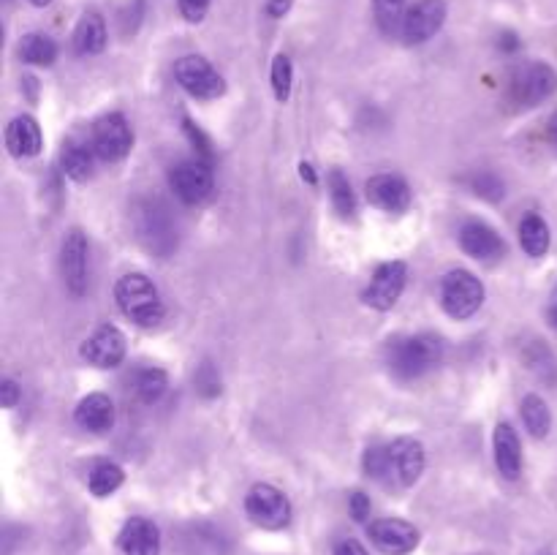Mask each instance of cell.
I'll return each mask as SVG.
<instances>
[{
    "label": "cell",
    "instance_id": "1",
    "mask_svg": "<svg viewBox=\"0 0 557 555\" xmlns=\"http://www.w3.org/2000/svg\"><path fill=\"white\" fill-rule=\"evenodd\" d=\"M443 360V341L435 335H408L394 338L386 346V365L397 379L411 381L424 376Z\"/></svg>",
    "mask_w": 557,
    "mask_h": 555
},
{
    "label": "cell",
    "instance_id": "2",
    "mask_svg": "<svg viewBox=\"0 0 557 555\" xmlns=\"http://www.w3.org/2000/svg\"><path fill=\"white\" fill-rule=\"evenodd\" d=\"M115 297L120 311L139 327H155L164 319V302L153 286V281L142 273L123 275L115 286Z\"/></svg>",
    "mask_w": 557,
    "mask_h": 555
},
{
    "label": "cell",
    "instance_id": "3",
    "mask_svg": "<svg viewBox=\"0 0 557 555\" xmlns=\"http://www.w3.org/2000/svg\"><path fill=\"white\" fill-rule=\"evenodd\" d=\"M136 232L158 256H169L177 248V226L161 202H142L136 207Z\"/></svg>",
    "mask_w": 557,
    "mask_h": 555
},
{
    "label": "cell",
    "instance_id": "4",
    "mask_svg": "<svg viewBox=\"0 0 557 555\" xmlns=\"http://www.w3.org/2000/svg\"><path fill=\"white\" fill-rule=\"evenodd\" d=\"M441 305L452 319H471L484 305V286L468 270H454L441 281Z\"/></svg>",
    "mask_w": 557,
    "mask_h": 555
},
{
    "label": "cell",
    "instance_id": "5",
    "mask_svg": "<svg viewBox=\"0 0 557 555\" xmlns=\"http://www.w3.org/2000/svg\"><path fill=\"white\" fill-rule=\"evenodd\" d=\"M245 512L256 526L269 528V531H278L291 523L289 498L272 485L250 487L248 498H245Z\"/></svg>",
    "mask_w": 557,
    "mask_h": 555
},
{
    "label": "cell",
    "instance_id": "6",
    "mask_svg": "<svg viewBox=\"0 0 557 555\" xmlns=\"http://www.w3.org/2000/svg\"><path fill=\"white\" fill-rule=\"evenodd\" d=\"M174 79L180 82V88L193 98L212 101V98L223 96V77L212 69L210 63L199 55H185L174 63Z\"/></svg>",
    "mask_w": 557,
    "mask_h": 555
},
{
    "label": "cell",
    "instance_id": "7",
    "mask_svg": "<svg viewBox=\"0 0 557 555\" xmlns=\"http://www.w3.org/2000/svg\"><path fill=\"white\" fill-rule=\"evenodd\" d=\"M90 145H93L101 161H120V158H125L131 153V145H134V134H131L128 120L123 115H104L93 126Z\"/></svg>",
    "mask_w": 557,
    "mask_h": 555
},
{
    "label": "cell",
    "instance_id": "8",
    "mask_svg": "<svg viewBox=\"0 0 557 555\" xmlns=\"http://www.w3.org/2000/svg\"><path fill=\"white\" fill-rule=\"evenodd\" d=\"M169 185L185 205H202L204 199L212 196L215 180H212V169L204 161H183L169 172Z\"/></svg>",
    "mask_w": 557,
    "mask_h": 555
},
{
    "label": "cell",
    "instance_id": "9",
    "mask_svg": "<svg viewBox=\"0 0 557 555\" xmlns=\"http://www.w3.org/2000/svg\"><path fill=\"white\" fill-rule=\"evenodd\" d=\"M405 281H408V267L403 262L381 264L373 278H370V286L362 294V300L375 311H389L400 300Z\"/></svg>",
    "mask_w": 557,
    "mask_h": 555
},
{
    "label": "cell",
    "instance_id": "10",
    "mask_svg": "<svg viewBox=\"0 0 557 555\" xmlns=\"http://www.w3.org/2000/svg\"><path fill=\"white\" fill-rule=\"evenodd\" d=\"M557 90V74L547 63H530L511 79V98L522 107H536Z\"/></svg>",
    "mask_w": 557,
    "mask_h": 555
},
{
    "label": "cell",
    "instance_id": "11",
    "mask_svg": "<svg viewBox=\"0 0 557 555\" xmlns=\"http://www.w3.org/2000/svg\"><path fill=\"white\" fill-rule=\"evenodd\" d=\"M446 20V3L443 0H416L411 9L405 11L403 39L405 44H424L443 28Z\"/></svg>",
    "mask_w": 557,
    "mask_h": 555
},
{
    "label": "cell",
    "instance_id": "12",
    "mask_svg": "<svg viewBox=\"0 0 557 555\" xmlns=\"http://www.w3.org/2000/svg\"><path fill=\"white\" fill-rule=\"evenodd\" d=\"M60 273L68 292L82 297L87 292V240L79 229H71L60 248Z\"/></svg>",
    "mask_w": 557,
    "mask_h": 555
},
{
    "label": "cell",
    "instance_id": "13",
    "mask_svg": "<svg viewBox=\"0 0 557 555\" xmlns=\"http://www.w3.org/2000/svg\"><path fill=\"white\" fill-rule=\"evenodd\" d=\"M367 534H370V542L386 555H408L419 545V531L411 523L394 520V517L370 523Z\"/></svg>",
    "mask_w": 557,
    "mask_h": 555
},
{
    "label": "cell",
    "instance_id": "14",
    "mask_svg": "<svg viewBox=\"0 0 557 555\" xmlns=\"http://www.w3.org/2000/svg\"><path fill=\"white\" fill-rule=\"evenodd\" d=\"M82 357L93 368H117L125 357V335L112 324L98 327L85 343H82Z\"/></svg>",
    "mask_w": 557,
    "mask_h": 555
},
{
    "label": "cell",
    "instance_id": "15",
    "mask_svg": "<svg viewBox=\"0 0 557 555\" xmlns=\"http://www.w3.org/2000/svg\"><path fill=\"white\" fill-rule=\"evenodd\" d=\"M367 202L386 213H403L411 205V188L403 177L375 175L367 180Z\"/></svg>",
    "mask_w": 557,
    "mask_h": 555
},
{
    "label": "cell",
    "instance_id": "16",
    "mask_svg": "<svg viewBox=\"0 0 557 555\" xmlns=\"http://www.w3.org/2000/svg\"><path fill=\"white\" fill-rule=\"evenodd\" d=\"M392 458V485L411 487L424 471V447L413 439H397L389 444Z\"/></svg>",
    "mask_w": 557,
    "mask_h": 555
},
{
    "label": "cell",
    "instance_id": "17",
    "mask_svg": "<svg viewBox=\"0 0 557 555\" xmlns=\"http://www.w3.org/2000/svg\"><path fill=\"white\" fill-rule=\"evenodd\" d=\"M117 545L123 555H161V531L147 517H131L117 536Z\"/></svg>",
    "mask_w": 557,
    "mask_h": 555
},
{
    "label": "cell",
    "instance_id": "18",
    "mask_svg": "<svg viewBox=\"0 0 557 555\" xmlns=\"http://www.w3.org/2000/svg\"><path fill=\"white\" fill-rule=\"evenodd\" d=\"M460 245L462 251L473 259H481V262H490V259H500L506 245L498 237V232L492 226L481 224V221H468V224L460 229Z\"/></svg>",
    "mask_w": 557,
    "mask_h": 555
},
{
    "label": "cell",
    "instance_id": "19",
    "mask_svg": "<svg viewBox=\"0 0 557 555\" xmlns=\"http://www.w3.org/2000/svg\"><path fill=\"white\" fill-rule=\"evenodd\" d=\"M115 403L101 395V392H93L87 398L79 400L77 411H74V419H77L79 428L90 430V433H106L115 425Z\"/></svg>",
    "mask_w": 557,
    "mask_h": 555
},
{
    "label": "cell",
    "instance_id": "20",
    "mask_svg": "<svg viewBox=\"0 0 557 555\" xmlns=\"http://www.w3.org/2000/svg\"><path fill=\"white\" fill-rule=\"evenodd\" d=\"M6 147L14 158H33L41 150V128L28 115L14 117L6 128Z\"/></svg>",
    "mask_w": 557,
    "mask_h": 555
},
{
    "label": "cell",
    "instance_id": "21",
    "mask_svg": "<svg viewBox=\"0 0 557 555\" xmlns=\"http://www.w3.org/2000/svg\"><path fill=\"white\" fill-rule=\"evenodd\" d=\"M492 449H495V466L506 479H517L522 471V452H519V439L509 422H500L492 436Z\"/></svg>",
    "mask_w": 557,
    "mask_h": 555
},
{
    "label": "cell",
    "instance_id": "22",
    "mask_svg": "<svg viewBox=\"0 0 557 555\" xmlns=\"http://www.w3.org/2000/svg\"><path fill=\"white\" fill-rule=\"evenodd\" d=\"M106 47V25L104 17L96 11H87L85 17L77 22L74 30V49L77 55H98Z\"/></svg>",
    "mask_w": 557,
    "mask_h": 555
},
{
    "label": "cell",
    "instance_id": "23",
    "mask_svg": "<svg viewBox=\"0 0 557 555\" xmlns=\"http://www.w3.org/2000/svg\"><path fill=\"white\" fill-rule=\"evenodd\" d=\"M96 150L93 145H82V142H68L60 153V164H63V172H66L71 180H87L93 175V164H96Z\"/></svg>",
    "mask_w": 557,
    "mask_h": 555
},
{
    "label": "cell",
    "instance_id": "24",
    "mask_svg": "<svg viewBox=\"0 0 557 555\" xmlns=\"http://www.w3.org/2000/svg\"><path fill=\"white\" fill-rule=\"evenodd\" d=\"M519 243H522V251L533 259L544 256L549 251V226L544 224V218L536 213H530L522 218L519 224Z\"/></svg>",
    "mask_w": 557,
    "mask_h": 555
},
{
    "label": "cell",
    "instance_id": "25",
    "mask_svg": "<svg viewBox=\"0 0 557 555\" xmlns=\"http://www.w3.org/2000/svg\"><path fill=\"white\" fill-rule=\"evenodd\" d=\"M20 55L25 63H30V66H52V63L58 60V44L49 39V36L30 33V36L22 39Z\"/></svg>",
    "mask_w": 557,
    "mask_h": 555
},
{
    "label": "cell",
    "instance_id": "26",
    "mask_svg": "<svg viewBox=\"0 0 557 555\" xmlns=\"http://www.w3.org/2000/svg\"><path fill=\"white\" fill-rule=\"evenodd\" d=\"M522 422L530 430V436H536V439L547 436L549 428H552V414H549V406L544 403V398L528 395L522 400Z\"/></svg>",
    "mask_w": 557,
    "mask_h": 555
},
{
    "label": "cell",
    "instance_id": "27",
    "mask_svg": "<svg viewBox=\"0 0 557 555\" xmlns=\"http://www.w3.org/2000/svg\"><path fill=\"white\" fill-rule=\"evenodd\" d=\"M166 373L161 368H145L136 373V381H134V390L136 395H139V400L142 403H147V406H153V403H158V400L164 398L166 392Z\"/></svg>",
    "mask_w": 557,
    "mask_h": 555
},
{
    "label": "cell",
    "instance_id": "28",
    "mask_svg": "<svg viewBox=\"0 0 557 555\" xmlns=\"http://www.w3.org/2000/svg\"><path fill=\"white\" fill-rule=\"evenodd\" d=\"M525 365H528L533 373H536L538 379L541 381H547V384H555L557 381V362H555V357H552V351L544 346L541 341H533L525 349Z\"/></svg>",
    "mask_w": 557,
    "mask_h": 555
},
{
    "label": "cell",
    "instance_id": "29",
    "mask_svg": "<svg viewBox=\"0 0 557 555\" xmlns=\"http://www.w3.org/2000/svg\"><path fill=\"white\" fill-rule=\"evenodd\" d=\"M329 196H332V205L343 218H351L356 213V196L354 188L348 183V177L340 172V169H332L329 172Z\"/></svg>",
    "mask_w": 557,
    "mask_h": 555
},
{
    "label": "cell",
    "instance_id": "30",
    "mask_svg": "<svg viewBox=\"0 0 557 555\" xmlns=\"http://www.w3.org/2000/svg\"><path fill=\"white\" fill-rule=\"evenodd\" d=\"M87 485H90V493H93V496H112L117 487L123 485V468L115 466V463H98V466L90 471Z\"/></svg>",
    "mask_w": 557,
    "mask_h": 555
},
{
    "label": "cell",
    "instance_id": "31",
    "mask_svg": "<svg viewBox=\"0 0 557 555\" xmlns=\"http://www.w3.org/2000/svg\"><path fill=\"white\" fill-rule=\"evenodd\" d=\"M365 474L375 482H384V485H392V458H389V447H370L365 452Z\"/></svg>",
    "mask_w": 557,
    "mask_h": 555
},
{
    "label": "cell",
    "instance_id": "32",
    "mask_svg": "<svg viewBox=\"0 0 557 555\" xmlns=\"http://www.w3.org/2000/svg\"><path fill=\"white\" fill-rule=\"evenodd\" d=\"M375 20L389 36L403 30L405 0H375Z\"/></svg>",
    "mask_w": 557,
    "mask_h": 555
},
{
    "label": "cell",
    "instance_id": "33",
    "mask_svg": "<svg viewBox=\"0 0 557 555\" xmlns=\"http://www.w3.org/2000/svg\"><path fill=\"white\" fill-rule=\"evenodd\" d=\"M291 82H294V69H291V60L286 55H278L272 60V90L280 104L289 101L291 96Z\"/></svg>",
    "mask_w": 557,
    "mask_h": 555
},
{
    "label": "cell",
    "instance_id": "34",
    "mask_svg": "<svg viewBox=\"0 0 557 555\" xmlns=\"http://www.w3.org/2000/svg\"><path fill=\"white\" fill-rule=\"evenodd\" d=\"M471 188L473 194L484 196V199H490V202H498V199H503V183H500L498 177L490 175V172H481V175H476L471 180Z\"/></svg>",
    "mask_w": 557,
    "mask_h": 555
},
{
    "label": "cell",
    "instance_id": "35",
    "mask_svg": "<svg viewBox=\"0 0 557 555\" xmlns=\"http://www.w3.org/2000/svg\"><path fill=\"white\" fill-rule=\"evenodd\" d=\"M196 387H199L204 398H215L221 392V379H218V373H215L210 362H204L199 373H196Z\"/></svg>",
    "mask_w": 557,
    "mask_h": 555
},
{
    "label": "cell",
    "instance_id": "36",
    "mask_svg": "<svg viewBox=\"0 0 557 555\" xmlns=\"http://www.w3.org/2000/svg\"><path fill=\"white\" fill-rule=\"evenodd\" d=\"M177 6L188 22H202L210 11V0H177Z\"/></svg>",
    "mask_w": 557,
    "mask_h": 555
},
{
    "label": "cell",
    "instance_id": "37",
    "mask_svg": "<svg viewBox=\"0 0 557 555\" xmlns=\"http://www.w3.org/2000/svg\"><path fill=\"white\" fill-rule=\"evenodd\" d=\"M142 14H145V3H142V0H136L134 6H128V9L123 11V17H120L123 33H134V30L139 28V22H142Z\"/></svg>",
    "mask_w": 557,
    "mask_h": 555
},
{
    "label": "cell",
    "instance_id": "38",
    "mask_svg": "<svg viewBox=\"0 0 557 555\" xmlns=\"http://www.w3.org/2000/svg\"><path fill=\"white\" fill-rule=\"evenodd\" d=\"M348 509H351V517H354V520L365 523L367 517H370V498L356 490V493H351V498H348Z\"/></svg>",
    "mask_w": 557,
    "mask_h": 555
},
{
    "label": "cell",
    "instance_id": "39",
    "mask_svg": "<svg viewBox=\"0 0 557 555\" xmlns=\"http://www.w3.org/2000/svg\"><path fill=\"white\" fill-rule=\"evenodd\" d=\"M0 403H3L6 409H14V406L20 403V387L11 379L3 381V387H0Z\"/></svg>",
    "mask_w": 557,
    "mask_h": 555
},
{
    "label": "cell",
    "instance_id": "40",
    "mask_svg": "<svg viewBox=\"0 0 557 555\" xmlns=\"http://www.w3.org/2000/svg\"><path fill=\"white\" fill-rule=\"evenodd\" d=\"M335 555H370V553H367L365 547L359 545V542L348 539V542H340V545L335 547Z\"/></svg>",
    "mask_w": 557,
    "mask_h": 555
},
{
    "label": "cell",
    "instance_id": "41",
    "mask_svg": "<svg viewBox=\"0 0 557 555\" xmlns=\"http://www.w3.org/2000/svg\"><path fill=\"white\" fill-rule=\"evenodd\" d=\"M289 6H291V0H269L267 11L272 14V17H283V14L289 11Z\"/></svg>",
    "mask_w": 557,
    "mask_h": 555
},
{
    "label": "cell",
    "instance_id": "42",
    "mask_svg": "<svg viewBox=\"0 0 557 555\" xmlns=\"http://www.w3.org/2000/svg\"><path fill=\"white\" fill-rule=\"evenodd\" d=\"M547 319H549V324H552V327H555V330H557V286H555V292L549 294Z\"/></svg>",
    "mask_w": 557,
    "mask_h": 555
},
{
    "label": "cell",
    "instance_id": "43",
    "mask_svg": "<svg viewBox=\"0 0 557 555\" xmlns=\"http://www.w3.org/2000/svg\"><path fill=\"white\" fill-rule=\"evenodd\" d=\"M500 44L506 47V52H514V49L519 47V41H517V36H514V33H503V39H500Z\"/></svg>",
    "mask_w": 557,
    "mask_h": 555
},
{
    "label": "cell",
    "instance_id": "44",
    "mask_svg": "<svg viewBox=\"0 0 557 555\" xmlns=\"http://www.w3.org/2000/svg\"><path fill=\"white\" fill-rule=\"evenodd\" d=\"M299 175H302V180H308L310 185H316V175H313V166L310 164H299Z\"/></svg>",
    "mask_w": 557,
    "mask_h": 555
},
{
    "label": "cell",
    "instance_id": "45",
    "mask_svg": "<svg viewBox=\"0 0 557 555\" xmlns=\"http://www.w3.org/2000/svg\"><path fill=\"white\" fill-rule=\"evenodd\" d=\"M549 139H552V142L557 145V115L549 120Z\"/></svg>",
    "mask_w": 557,
    "mask_h": 555
},
{
    "label": "cell",
    "instance_id": "46",
    "mask_svg": "<svg viewBox=\"0 0 557 555\" xmlns=\"http://www.w3.org/2000/svg\"><path fill=\"white\" fill-rule=\"evenodd\" d=\"M30 3H33V6H49L52 0H30Z\"/></svg>",
    "mask_w": 557,
    "mask_h": 555
}]
</instances>
